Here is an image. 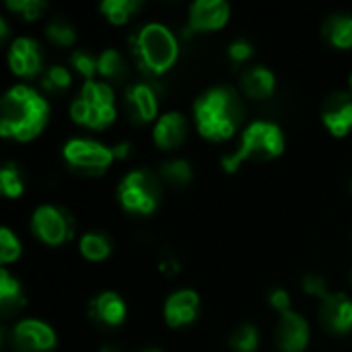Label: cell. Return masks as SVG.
Masks as SVG:
<instances>
[{
    "label": "cell",
    "mask_w": 352,
    "mask_h": 352,
    "mask_svg": "<svg viewBox=\"0 0 352 352\" xmlns=\"http://www.w3.org/2000/svg\"><path fill=\"white\" fill-rule=\"evenodd\" d=\"M50 120L45 97L29 85L10 87L0 103V134L19 142L37 138Z\"/></svg>",
    "instance_id": "1"
},
{
    "label": "cell",
    "mask_w": 352,
    "mask_h": 352,
    "mask_svg": "<svg viewBox=\"0 0 352 352\" xmlns=\"http://www.w3.org/2000/svg\"><path fill=\"white\" fill-rule=\"evenodd\" d=\"M243 107L239 95L231 87H210L194 101V120L198 132L212 142L229 140L241 122Z\"/></svg>",
    "instance_id": "2"
},
{
    "label": "cell",
    "mask_w": 352,
    "mask_h": 352,
    "mask_svg": "<svg viewBox=\"0 0 352 352\" xmlns=\"http://www.w3.org/2000/svg\"><path fill=\"white\" fill-rule=\"evenodd\" d=\"M130 50L136 66L151 76L165 74L179 56L177 37L163 23H146L130 37Z\"/></svg>",
    "instance_id": "3"
},
{
    "label": "cell",
    "mask_w": 352,
    "mask_h": 352,
    "mask_svg": "<svg viewBox=\"0 0 352 352\" xmlns=\"http://www.w3.org/2000/svg\"><path fill=\"white\" fill-rule=\"evenodd\" d=\"M285 153V134L276 122L256 120L241 132V140L233 153L223 157V169L233 173L245 161H272Z\"/></svg>",
    "instance_id": "4"
},
{
    "label": "cell",
    "mask_w": 352,
    "mask_h": 352,
    "mask_svg": "<svg viewBox=\"0 0 352 352\" xmlns=\"http://www.w3.org/2000/svg\"><path fill=\"white\" fill-rule=\"evenodd\" d=\"M70 116L76 124L91 130H103L109 124H113L118 109H116V95L111 85L99 80H87L78 97L70 103Z\"/></svg>",
    "instance_id": "5"
},
{
    "label": "cell",
    "mask_w": 352,
    "mask_h": 352,
    "mask_svg": "<svg viewBox=\"0 0 352 352\" xmlns=\"http://www.w3.org/2000/svg\"><path fill=\"white\" fill-rule=\"evenodd\" d=\"M118 200L132 214H153L161 200L159 179L146 169L128 171L118 186Z\"/></svg>",
    "instance_id": "6"
},
{
    "label": "cell",
    "mask_w": 352,
    "mask_h": 352,
    "mask_svg": "<svg viewBox=\"0 0 352 352\" xmlns=\"http://www.w3.org/2000/svg\"><path fill=\"white\" fill-rule=\"evenodd\" d=\"M64 161L87 175H99L109 169L113 163V146H105L103 142L91 140V138H70L62 146Z\"/></svg>",
    "instance_id": "7"
},
{
    "label": "cell",
    "mask_w": 352,
    "mask_h": 352,
    "mask_svg": "<svg viewBox=\"0 0 352 352\" xmlns=\"http://www.w3.org/2000/svg\"><path fill=\"white\" fill-rule=\"evenodd\" d=\"M31 231L45 245H62L72 239L74 221L64 208L56 204H41L31 214Z\"/></svg>",
    "instance_id": "8"
},
{
    "label": "cell",
    "mask_w": 352,
    "mask_h": 352,
    "mask_svg": "<svg viewBox=\"0 0 352 352\" xmlns=\"http://www.w3.org/2000/svg\"><path fill=\"white\" fill-rule=\"evenodd\" d=\"M10 344L14 352H54L58 346V336L43 320L25 318L12 326Z\"/></svg>",
    "instance_id": "9"
},
{
    "label": "cell",
    "mask_w": 352,
    "mask_h": 352,
    "mask_svg": "<svg viewBox=\"0 0 352 352\" xmlns=\"http://www.w3.org/2000/svg\"><path fill=\"white\" fill-rule=\"evenodd\" d=\"M231 8L225 0H196L188 10L186 35L198 31H217L223 29L229 21Z\"/></svg>",
    "instance_id": "10"
},
{
    "label": "cell",
    "mask_w": 352,
    "mask_h": 352,
    "mask_svg": "<svg viewBox=\"0 0 352 352\" xmlns=\"http://www.w3.org/2000/svg\"><path fill=\"white\" fill-rule=\"evenodd\" d=\"M320 322L330 334L352 332V299L346 293H328L320 303Z\"/></svg>",
    "instance_id": "11"
},
{
    "label": "cell",
    "mask_w": 352,
    "mask_h": 352,
    "mask_svg": "<svg viewBox=\"0 0 352 352\" xmlns=\"http://www.w3.org/2000/svg\"><path fill=\"white\" fill-rule=\"evenodd\" d=\"M8 66L21 78H31L41 72L43 54L35 39L14 37L8 47Z\"/></svg>",
    "instance_id": "12"
},
{
    "label": "cell",
    "mask_w": 352,
    "mask_h": 352,
    "mask_svg": "<svg viewBox=\"0 0 352 352\" xmlns=\"http://www.w3.org/2000/svg\"><path fill=\"white\" fill-rule=\"evenodd\" d=\"M126 111L134 124L153 122L159 113V99L157 91L151 82H132L126 89Z\"/></svg>",
    "instance_id": "13"
},
{
    "label": "cell",
    "mask_w": 352,
    "mask_h": 352,
    "mask_svg": "<svg viewBox=\"0 0 352 352\" xmlns=\"http://www.w3.org/2000/svg\"><path fill=\"white\" fill-rule=\"evenodd\" d=\"M322 122L326 126V130L336 136V138H344L352 130V95L338 91L332 93L322 109Z\"/></svg>",
    "instance_id": "14"
},
{
    "label": "cell",
    "mask_w": 352,
    "mask_h": 352,
    "mask_svg": "<svg viewBox=\"0 0 352 352\" xmlns=\"http://www.w3.org/2000/svg\"><path fill=\"white\" fill-rule=\"evenodd\" d=\"M200 297L192 289H179L171 293L163 307V318L169 328H184L190 326L198 318Z\"/></svg>",
    "instance_id": "15"
},
{
    "label": "cell",
    "mask_w": 352,
    "mask_h": 352,
    "mask_svg": "<svg viewBox=\"0 0 352 352\" xmlns=\"http://www.w3.org/2000/svg\"><path fill=\"white\" fill-rule=\"evenodd\" d=\"M309 324L297 311L280 316L276 326V344L283 352H303L309 344Z\"/></svg>",
    "instance_id": "16"
},
{
    "label": "cell",
    "mask_w": 352,
    "mask_h": 352,
    "mask_svg": "<svg viewBox=\"0 0 352 352\" xmlns=\"http://www.w3.org/2000/svg\"><path fill=\"white\" fill-rule=\"evenodd\" d=\"M126 303L116 291H103L89 303V318L101 328H118L126 320Z\"/></svg>",
    "instance_id": "17"
},
{
    "label": "cell",
    "mask_w": 352,
    "mask_h": 352,
    "mask_svg": "<svg viewBox=\"0 0 352 352\" xmlns=\"http://www.w3.org/2000/svg\"><path fill=\"white\" fill-rule=\"evenodd\" d=\"M188 136V120L179 111H165L157 118L153 128V140L163 151L177 148Z\"/></svg>",
    "instance_id": "18"
},
{
    "label": "cell",
    "mask_w": 352,
    "mask_h": 352,
    "mask_svg": "<svg viewBox=\"0 0 352 352\" xmlns=\"http://www.w3.org/2000/svg\"><path fill=\"white\" fill-rule=\"evenodd\" d=\"M241 89L250 99H266L276 89V76L268 66H252L241 74Z\"/></svg>",
    "instance_id": "19"
},
{
    "label": "cell",
    "mask_w": 352,
    "mask_h": 352,
    "mask_svg": "<svg viewBox=\"0 0 352 352\" xmlns=\"http://www.w3.org/2000/svg\"><path fill=\"white\" fill-rule=\"evenodd\" d=\"M324 37L338 50H351L352 47V14L346 12H334L324 21Z\"/></svg>",
    "instance_id": "20"
},
{
    "label": "cell",
    "mask_w": 352,
    "mask_h": 352,
    "mask_svg": "<svg viewBox=\"0 0 352 352\" xmlns=\"http://www.w3.org/2000/svg\"><path fill=\"white\" fill-rule=\"evenodd\" d=\"M25 305V293L14 274L6 268L0 270V311L2 316H12Z\"/></svg>",
    "instance_id": "21"
},
{
    "label": "cell",
    "mask_w": 352,
    "mask_h": 352,
    "mask_svg": "<svg viewBox=\"0 0 352 352\" xmlns=\"http://www.w3.org/2000/svg\"><path fill=\"white\" fill-rule=\"evenodd\" d=\"M78 252L89 262H101V260H107L109 258V254H111V241L103 233H99V231H89V233H85L80 237Z\"/></svg>",
    "instance_id": "22"
},
{
    "label": "cell",
    "mask_w": 352,
    "mask_h": 352,
    "mask_svg": "<svg viewBox=\"0 0 352 352\" xmlns=\"http://www.w3.org/2000/svg\"><path fill=\"white\" fill-rule=\"evenodd\" d=\"M97 72L107 80H122L128 72V66L118 50L107 47L97 56Z\"/></svg>",
    "instance_id": "23"
},
{
    "label": "cell",
    "mask_w": 352,
    "mask_h": 352,
    "mask_svg": "<svg viewBox=\"0 0 352 352\" xmlns=\"http://www.w3.org/2000/svg\"><path fill=\"white\" fill-rule=\"evenodd\" d=\"M140 8L138 0H103L99 4V10L105 14V19L113 25H124L130 21V16Z\"/></svg>",
    "instance_id": "24"
},
{
    "label": "cell",
    "mask_w": 352,
    "mask_h": 352,
    "mask_svg": "<svg viewBox=\"0 0 352 352\" xmlns=\"http://www.w3.org/2000/svg\"><path fill=\"white\" fill-rule=\"evenodd\" d=\"M45 35L52 43L68 47L76 41V29L72 27V23L64 16H54L47 21L45 25Z\"/></svg>",
    "instance_id": "25"
},
{
    "label": "cell",
    "mask_w": 352,
    "mask_h": 352,
    "mask_svg": "<svg viewBox=\"0 0 352 352\" xmlns=\"http://www.w3.org/2000/svg\"><path fill=\"white\" fill-rule=\"evenodd\" d=\"M161 175L171 186H188L194 177V171L186 159H169L161 165Z\"/></svg>",
    "instance_id": "26"
},
{
    "label": "cell",
    "mask_w": 352,
    "mask_h": 352,
    "mask_svg": "<svg viewBox=\"0 0 352 352\" xmlns=\"http://www.w3.org/2000/svg\"><path fill=\"white\" fill-rule=\"evenodd\" d=\"M229 342L235 352H256L260 346V332L254 324H241L233 330Z\"/></svg>",
    "instance_id": "27"
},
{
    "label": "cell",
    "mask_w": 352,
    "mask_h": 352,
    "mask_svg": "<svg viewBox=\"0 0 352 352\" xmlns=\"http://www.w3.org/2000/svg\"><path fill=\"white\" fill-rule=\"evenodd\" d=\"M0 188H2V194L10 200L19 198L25 192L23 175L14 163H4V167L0 169Z\"/></svg>",
    "instance_id": "28"
},
{
    "label": "cell",
    "mask_w": 352,
    "mask_h": 352,
    "mask_svg": "<svg viewBox=\"0 0 352 352\" xmlns=\"http://www.w3.org/2000/svg\"><path fill=\"white\" fill-rule=\"evenodd\" d=\"M70 82H72V74L62 64H52L41 76V87L50 93H62L70 87Z\"/></svg>",
    "instance_id": "29"
},
{
    "label": "cell",
    "mask_w": 352,
    "mask_h": 352,
    "mask_svg": "<svg viewBox=\"0 0 352 352\" xmlns=\"http://www.w3.org/2000/svg\"><path fill=\"white\" fill-rule=\"evenodd\" d=\"M21 252H23V248H21L19 237L12 233V229L2 227L0 229V262L4 266L10 262H16L21 258Z\"/></svg>",
    "instance_id": "30"
},
{
    "label": "cell",
    "mask_w": 352,
    "mask_h": 352,
    "mask_svg": "<svg viewBox=\"0 0 352 352\" xmlns=\"http://www.w3.org/2000/svg\"><path fill=\"white\" fill-rule=\"evenodd\" d=\"M6 8L19 12L25 21H35L47 8V2H43V0H6Z\"/></svg>",
    "instance_id": "31"
},
{
    "label": "cell",
    "mask_w": 352,
    "mask_h": 352,
    "mask_svg": "<svg viewBox=\"0 0 352 352\" xmlns=\"http://www.w3.org/2000/svg\"><path fill=\"white\" fill-rule=\"evenodd\" d=\"M70 66H72L78 74H82L87 80H95L93 76L97 74V58L91 56L89 52H85V50H74V52L70 54Z\"/></svg>",
    "instance_id": "32"
},
{
    "label": "cell",
    "mask_w": 352,
    "mask_h": 352,
    "mask_svg": "<svg viewBox=\"0 0 352 352\" xmlns=\"http://www.w3.org/2000/svg\"><path fill=\"white\" fill-rule=\"evenodd\" d=\"M303 291H305L307 295H311V297H318L320 301L330 293V291H328L326 278L320 276V274H305V276H303Z\"/></svg>",
    "instance_id": "33"
},
{
    "label": "cell",
    "mask_w": 352,
    "mask_h": 352,
    "mask_svg": "<svg viewBox=\"0 0 352 352\" xmlns=\"http://www.w3.org/2000/svg\"><path fill=\"white\" fill-rule=\"evenodd\" d=\"M227 54L235 64H241V62H245V60H250L254 56V45L248 39H235V41L229 43Z\"/></svg>",
    "instance_id": "34"
},
{
    "label": "cell",
    "mask_w": 352,
    "mask_h": 352,
    "mask_svg": "<svg viewBox=\"0 0 352 352\" xmlns=\"http://www.w3.org/2000/svg\"><path fill=\"white\" fill-rule=\"evenodd\" d=\"M268 303L272 309H276L280 316L287 314V311H293L291 309V295L285 291V289H272L270 295H268Z\"/></svg>",
    "instance_id": "35"
},
{
    "label": "cell",
    "mask_w": 352,
    "mask_h": 352,
    "mask_svg": "<svg viewBox=\"0 0 352 352\" xmlns=\"http://www.w3.org/2000/svg\"><path fill=\"white\" fill-rule=\"evenodd\" d=\"M159 270H161L165 276H175V274L182 270V266H179V260H177L173 254L165 252V254L161 256V260H159Z\"/></svg>",
    "instance_id": "36"
},
{
    "label": "cell",
    "mask_w": 352,
    "mask_h": 352,
    "mask_svg": "<svg viewBox=\"0 0 352 352\" xmlns=\"http://www.w3.org/2000/svg\"><path fill=\"white\" fill-rule=\"evenodd\" d=\"M130 153H132V144H130V142H120V144H116V146H113V155H116V159H128V157H130Z\"/></svg>",
    "instance_id": "37"
},
{
    "label": "cell",
    "mask_w": 352,
    "mask_h": 352,
    "mask_svg": "<svg viewBox=\"0 0 352 352\" xmlns=\"http://www.w3.org/2000/svg\"><path fill=\"white\" fill-rule=\"evenodd\" d=\"M6 35H8V25H6V19L0 16V37L4 39Z\"/></svg>",
    "instance_id": "38"
},
{
    "label": "cell",
    "mask_w": 352,
    "mask_h": 352,
    "mask_svg": "<svg viewBox=\"0 0 352 352\" xmlns=\"http://www.w3.org/2000/svg\"><path fill=\"white\" fill-rule=\"evenodd\" d=\"M99 352H122L116 344H105V346H101V351Z\"/></svg>",
    "instance_id": "39"
},
{
    "label": "cell",
    "mask_w": 352,
    "mask_h": 352,
    "mask_svg": "<svg viewBox=\"0 0 352 352\" xmlns=\"http://www.w3.org/2000/svg\"><path fill=\"white\" fill-rule=\"evenodd\" d=\"M140 352H163L161 349H144V351H140Z\"/></svg>",
    "instance_id": "40"
},
{
    "label": "cell",
    "mask_w": 352,
    "mask_h": 352,
    "mask_svg": "<svg viewBox=\"0 0 352 352\" xmlns=\"http://www.w3.org/2000/svg\"><path fill=\"white\" fill-rule=\"evenodd\" d=\"M349 278H351V285H352V268H351V272H349Z\"/></svg>",
    "instance_id": "41"
},
{
    "label": "cell",
    "mask_w": 352,
    "mask_h": 352,
    "mask_svg": "<svg viewBox=\"0 0 352 352\" xmlns=\"http://www.w3.org/2000/svg\"><path fill=\"white\" fill-rule=\"evenodd\" d=\"M351 89H352V72H351Z\"/></svg>",
    "instance_id": "42"
},
{
    "label": "cell",
    "mask_w": 352,
    "mask_h": 352,
    "mask_svg": "<svg viewBox=\"0 0 352 352\" xmlns=\"http://www.w3.org/2000/svg\"><path fill=\"white\" fill-rule=\"evenodd\" d=\"M351 194H352V182H351Z\"/></svg>",
    "instance_id": "43"
}]
</instances>
